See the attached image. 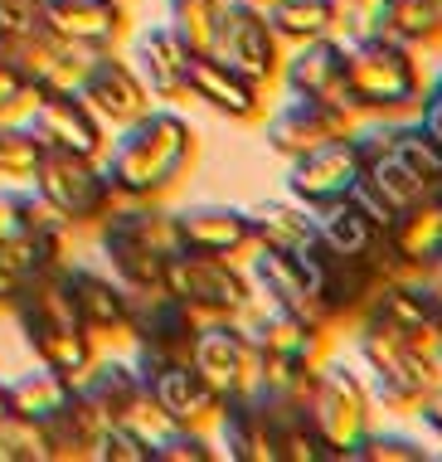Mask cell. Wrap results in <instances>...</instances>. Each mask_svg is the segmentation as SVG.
<instances>
[{
	"instance_id": "cell-8",
	"label": "cell",
	"mask_w": 442,
	"mask_h": 462,
	"mask_svg": "<svg viewBox=\"0 0 442 462\" xmlns=\"http://www.w3.org/2000/svg\"><path fill=\"white\" fill-rule=\"evenodd\" d=\"M166 287L180 302L195 307L205 321H234V317H244L248 302H253V282H248V273L238 268V258L195 254V248H180L166 263Z\"/></svg>"
},
{
	"instance_id": "cell-14",
	"label": "cell",
	"mask_w": 442,
	"mask_h": 462,
	"mask_svg": "<svg viewBox=\"0 0 442 462\" xmlns=\"http://www.w3.org/2000/svg\"><path fill=\"white\" fill-rule=\"evenodd\" d=\"M360 171H364V156H360L355 136H336V142H321L287 161V195L307 209H321L355 190Z\"/></svg>"
},
{
	"instance_id": "cell-15",
	"label": "cell",
	"mask_w": 442,
	"mask_h": 462,
	"mask_svg": "<svg viewBox=\"0 0 442 462\" xmlns=\"http://www.w3.org/2000/svg\"><path fill=\"white\" fill-rule=\"evenodd\" d=\"M277 83H282L292 97H316V103L345 107L350 117H355L350 79H345V40H340V34H321V40L292 44V54L282 59V79Z\"/></svg>"
},
{
	"instance_id": "cell-51",
	"label": "cell",
	"mask_w": 442,
	"mask_h": 462,
	"mask_svg": "<svg viewBox=\"0 0 442 462\" xmlns=\"http://www.w3.org/2000/svg\"><path fill=\"white\" fill-rule=\"evenodd\" d=\"M433 195H437V199H442V185H437V190H433Z\"/></svg>"
},
{
	"instance_id": "cell-19",
	"label": "cell",
	"mask_w": 442,
	"mask_h": 462,
	"mask_svg": "<svg viewBox=\"0 0 442 462\" xmlns=\"http://www.w3.org/2000/svg\"><path fill=\"white\" fill-rule=\"evenodd\" d=\"M248 282H253V297L258 302H268L277 311H292V317L311 321V327H326L321 307H316V292H311V278L307 268H301L297 254H287V248H248ZM331 331V327H326ZM336 336V331H331Z\"/></svg>"
},
{
	"instance_id": "cell-32",
	"label": "cell",
	"mask_w": 442,
	"mask_h": 462,
	"mask_svg": "<svg viewBox=\"0 0 442 462\" xmlns=\"http://www.w3.org/2000/svg\"><path fill=\"white\" fill-rule=\"evenodd\" d=\"M73 394V380H63L59 370H30L24 380L10 384V414H24V419H49L54 409L63 404V399Z\"/></svg>"
},
{
	"instance_id": "cell-11",
	"label": "cell",
	"mask_w": 442,
	"mask_h": 462,
	"mask_svg": "<svg viewBox=\"0 0 442 462\" xmlns=\"http://www.w3.org/2000/svg\"><path fill=\"white\" fill-rule=\"evenodd\" d=\"M132 370L142 374V384H146V394L156 399V409L170 423H180V429H209L214 414H219V394L199 380V370L189 365V360H175V356L136 346Z\"/></svg>"
},
{
	"instance_id": "cell-6",
	"label": "cell",
	"mask_w": 442,
	"mask_h": 462,
	"mask_svg": "<svg viewBox=\"0 0 442 462\" xmlns=\"http://www.w3.org/2000/svg\"><path fill=\"white\" fill-rule=\"evenodd\" d=\"M78 394L93 404V414L103 423H112V429H132L151 453H156V443L175 429V423L156 409V399L146 394L142 374L126 365V360H93L87 374L78 380Z\"/></svg>"
},
{
	"instance_id": "cell-1",
	"label": "cell",
	"mask_w": 442,
	"mask_h": 462,
	"mask_svg": "<svg viewBox=\"0 0 442 462\" xmlns=\"http://www.w3.org/2000/svg\"><path fill=\"white\" fill-rule=\"evenodd\" d=\"M195 127L175 107H151L126 122L107 156V180L122 199H166L195 166Z\"/></svg>"
},
{
	"instance_id": "cell-37",
	"label": "cell",
	"mask_w": 442,
	"mask_h": 462,
	"mask_svg": "<svg viewBox=\"0 0 442 462\" xmlns=\"http://www.w3.org/2000/svg\"><path fill=\"white\" fill-rule=\"evenodd\" d=\"M44 156V142L24 122H0V176H34Z\"/></svg>"
},
{
	"instance_id": "cell-18",
	"label": "cell",
	"mask_w": 442,
	"mask_h": 462,
	"mask_svg": "<svg viewBox=\"0 0 442 462\" xmlns=\"http://www.w3.org/2000/svg\"><path fill=\"white\" fill-rule=\"evenodd\" d=\"M350 127H355V117H350L345 107H331V103H316V97H292V93H287V103L262 117V142H268V152L292 161V156L311 152V146H321V142L350 136Z\"/></svg>"
},
{
	"instance_id": "cell-28",
	"label": "cell",
	"mask_w": 442,
	"mask_h": 462,
	"mask_svg": "<svg viewBox=\"0 0 442 462\" xmlns=\"http://www.w3.org/2000/svg\"><path fill=\"white\" fill-rule=\"evenodd\" d=\"M40 423L49 433V448H54V462H87V457H97V443H103V429H107V423L93 414V404L78 394V384H73V394L63 399L49 419H40Z\"/></svg>"
},
{
	"instance_id": "cell-20",
	"label": "cell",
	"mask_w": 442,
	"mask_h": 462,
	"mask_svg": "<svg viewBox=\"0 0 442 462\" xmlns=\"http://www.w3.org/2000/svg\"><path fill=\"white\" fill-rule=\"evenodd\" d=\"M189 97L229 122H262L268 117V88L248 73L224 64L219 54H189Z\"/></svg>"
},
{
	"instance_id": "cell-31",
	"label": "cell",
	"mask_w": 442,
	"mask_h": 462,
	"mask_svg": "<svg viewBox=\"0 0 442 462\" xmlns=\"http://www.w3.org/2000/svg\"><path fill=\"white\" fill-rule=\"evenodd\" d=\"M262 10H268V24L287 49L336 34V20H340V0H268Z\"/></svg>"
},
{
	"instance_id": "cell-42",
	"label": "cell",
	"mask_w": 442,
	"mask_h": 462,
	"mask_svg": "<svg viewBox=\"0 0 442 462\" xmlns=\"http://www.w3.org/2000/svg\"><path fill=\"white\" fill-rule=\"evenodd\" d=\"M97 462H151V448L136 439L132 429H103V443H97Z\"/></svg>"
},
{
	"instance_id": "cell-23",
	"label": "cell",
	"mask_w": 442,
	"mask_h": 462,
	"mask_svg": "<svg viewBox=\"0 0 442 462\" xmlns=\"http://www.w3.org/2000/svg\"><path fill=\"white\" fill-rule=\"evenodd\" d=\"M78 93L87 97V107H93L97 117L117 122V127H126V122H136L142 112H151V93H146L142 73L132 64H122L112 49H97L93 54V69H87V79L78 83Z\"/></svg>"
},
{
	"instance_id": "cell-34",
	"label": "cell",
	"mask_w": 442,
	"mask_h": 462,
	"mask_svg": "<svg viewBox=\"0 0 442 462\" xmlns=\"http://www.w3.org/2000/svg\"><path fill=\"white\" fill-rule=\"evenodd\" d=\"M0 462H54V448H49L44 423L24 419V414L0 419Z\"/></svg>"
},
{
	"instance_id": "cell-48",
	"label": "cell",
	"mask_w": 442,
	"mask_h": 462,
	"mask_svg": "<svg viewBox=\"0 0 442 462\" xmlns=\"http://www.w3.org/2000/svg\"><path fill=\"white\" fill-rule=\"evenodd\" d=\"M437 365H442V317H437Z\"/></svg>"
},
{
	"instance_id": "cell-9",
	"label": "cell",
	"mask_w": 442,
	"mask_h": 462,
	"mask_svg": "<svg viewBox=\"0 0 442 462\" xmlns=\"http://www.w3.org/2000/svg\"><path fill=\"white\" fill-rule=\"evenodd\" d=\"M301 268L311 278V292H316V307H321L326 327L331 331H345L350 321H360V311L370 307V297L379 292V273L355 254H336L331 244L311 239L307 248H297Z\"/></svg>"
},
{
	"instance_id": "cell-41",
	"label": "cell",
	"mask_w": 442,
	"mask_h": 462,
	"mask_svg": "<svg viewBox=\"0 0 442 462\" xmlns=\"http://www.w3.org/2000/svg\"><path fill=\"white\" fill-rule=\"evenodd\" d=\"M34 103H40V88L0 59V122H24Z\"/></svg>"
},
{
	"instance_id": "cell-5",
	"label": "cell",
	"mask_w": 442,
	"mask_h": 462,
	"mask_svg": "<svg viewBox=\"0 0 442 462\" xmlns=\"http://www.w3.org/2000/svg\"><path fill=\"white\" fill-rule=\"evenodd\" d=\"M307 404H311V419H316V429H321L326 448H331V462H350L355 448L364 443V433L374 429V399L364 390L360 370L350 365V360L326 356L321 365H316Z\"/></svg>"
},
{
	"instance_id": "cell-43",
	"label": "cell",
	"mask_w": 442,
	"mask_h": 462,
	"mask_svg": "<svg viewBox=\"0 0 442 462\" xmlns=\"http://www.w3.org/2000/svg\"><path fill=\"white\" fill-rule=\"evenodd\" d=\"M413 122H419L428 136H437V142H442V73H437V79H428L419 107H413Z\"/></svg>"
},
{
	"instance_id": "cell-21",
	"label": "cell",
	"mask_w": 442,
	"mask_h": 462,
	"mask_svg": "<svg viewBox=\"0 0 442 462\" xmlns=\"http://www.w3.org/2000/svg\"><path fill=\"white\" fill-rule=\"evenodd\" d=\"M238 327L248 331V341L258 346V356H287V360H307V365H321L331 356V331L311 327V321L292 317V311H277L268 302L253 297L244 317H234Z\"/></svg>"
},
{
	"instance_id": "cell-33",
	"label": "cell",
	"mask_w": 442,
	"mask_h": 462,
	"mask_svg": "<svg viewBox=\"0 0 442 462\" xmlns=\"http://www.w3.org/2000/svg\"><path fill=\"white\" fill-rule=\"evenodd\" d=\"M219 10L224 0H166V24L189 54H209L214 30H219Z\"/></svg>"
},
{
	"instance_id": "cell-2",
	"label": "cell",
	"mask_w": 442,
	"mask_h": 462,
	"mask_svg": "<svg viewBox=\"0 0 442 462\" xmlns=\"http://www.w3.org/2000/svg\"><path fill=\"white\" fill-rule=\"evenodd\" d=\"M97 248L126 292H146L166 282V263L185 244L175 215L161 209V199H117L112 215L97 224Z\"/></svg>"
},
{
	"instance_id": "cell-38",
	"label": "cell",
	"mask_w": 442,
	"mask_h": 462,
	"mask_svg": "<svg viewBox=\"0 0 442 462\" xmlns=\"http://www.w3.org/2000/svg\"><path fill=\"white\" fill-rule=\"evenodd\" d=\"M428 457H433V453H428L423 439H413V433H384V429H370L350 462H428Z\"/></svg>"
},
{
	"instance_id": "cell-24",
	"label": "cell",
	"mask_w": 442,
	"mask_h": 462,
	"mask_svg": "<svg viewBox=\"0 0 442 462\" xmlns=\"http://www.w3.org/2000/svg\"><path fill=\"white\" fill-rule=\"evenodd\" d=\"M175 229H180V244L195 248V254L244 258L253 248L248 209H238V205H189V209H175Z\"/></svg>"
},
{
	"instance_id": "cell-36",
	"label": "cell",
	"mask_w": 442,
	"mask_h": 462,
	"mask_svg": "<svg viewBox=\"0 0 442 462\" xmlns=\"http://www.w3.org/2000/svg\"><path fill=\"white\" fill-rule=\"evenodd\" d=\"M336 34H340V40H370V34H394V0H340Z\"/></svg>"
},
{
	"instance_id": "cell-13",
	"label": "cell",
	"mask_w": 442,
	"mask_h": 462,
	"mask_svg": "<svg viewBox=\"0 0 442 462\" xmlns=\"http://www.w3.org/2000/svg\"><path fill=\"white\" fill-rule=\"evenodd\" d=\"M189 365L199 370V380L209 384L219 399L248 394L258 380V346L248 341V331L238 321H205L189 346Z\"/></svg>"
},
{
	"instance_id": "cell-49",
	"label": "cell",
	"mask_w": 442,
	"mask_h": 462,
	"mask_svg": "<svg viewBox=\"0 0 442 462\" xmlns=\"http://www.w3.org/2000/svg\"><path fill=\"white\" fill-rule=\"evenodd\" d=\"M107 5H117V10H126V5H132V0H107Z\"/></svg>"
},
{
	"instance_id": "cell-39",
	"label": "cell",
	"mask_w": 442,
	"mask_h": 462,
	"mask_svg": "<svg viewBox=\"0 0 442 462\" xmlns=\"http://www.w3.org/2000/svg\"><path fill=\"white\" fill-rule=\"evenodd\" d=\"M15 209H20V219H24V229H30V234H49V239H69V234H73L69 215H63L54 199L40 195V190H15Z\"/></svg>"
},
{
	"instance_id": "cell-40",
	"label": "cell",
	"mask_w": 442,
	"mask_h": 462,
	"mask_svg": "<svg viewBox=\"0 0 442 462\" xmlns=\"http://www.w3.org/2000/svg\"><path fill=\"white\" fill-rule=\"evenodd\" d=\"M214 457H219V448L209 443V429H180V423L151 453V462H214Z\"/></svg>"
},
{
	"instance_id": "cell-30",
	"label": "cell",
	"mask_w": 442,
	"mask_h": 462,
	"mask_svg": "<svg viewBox=\"0 0 442 462\" xmlns=\"http://www.w3.org/2000/svg\"><path fill=\"white\" fill-rule=\"evenodd\" d=\"M389 239H394V248H399L403 263H409V273L437 263L442 258V199L428 195L413 209H403L399 224L389 229Z\"/></svg>"
},
{
	"instance_id": "cell-12",
	"label": "cell",
	"mask_w": 442,
	"mask_h": 462,
	"mask_svg": "<svg viewBox=\"0 0 442 462\" xmlns=\"http://www.w3.org/2000/svg\"><path fill=\"white\" fill-rule=\"evenodd\" d=\"M93 54L97 49L59 40L54 30H44V20L34 24V30L5 34V49H0V59H5L10 69H20L40 93L44 88H73L78 93V83L87 79V69H93Z\"/></svg>"
},
{
	"instance_id": "cell-50",
	"label": "cell",
	"mask_w": 442,
	"mask_h": 462,
	"mask_svg": "<svg viewBox=\"0 0 442 462\" xmlns=\"http://www.w3.org/2000/svg\"><path fill=\"white\" fill-rule=\"evenodd\" d=\"M0 49H5V30H0Z\"/></svg>"
},
{
	"instance_id": "cell-26",
	"label": "cell",
	"mask_w": 442,
	"mask_h": 462,
	"mask_svg": "<svg viewBox=\"0 0 442 462\" xmlns=\"http://www.w3.org/2000/svg\"><path fill=\"white\" fill-rule=\"evenodd\" d=\"M136 73L146 93L161 103H185L189 97V49L175 40L170 24H151L136 34Z\"/></svg>"
},
{
	"instance_id": "cell-35",
	"label": "cell",
	"mask_w": 442,
	"mask_h": 462,
	"mask_svg": "<svg viewBox=\"0 0 442 462\" xmlns=\"http://www.w3.org/2000/svg\"><path fill=\"white\" fill-rule=\"evenodd\" d=\"M394 34L419 54L442 44V0H394Z\"/></svg>"
},
{
	"instance_id": "cell-3",
	"label": "cell",
	"mask_w": 442,
	"mask_h": 462,
	"mask_svg": "<svg viewBox=\"0 0 442 462\" xmlns=\"http://www.w3.org/2000/svg\"><path fill=\"white\" fill-rule=\"evenodd\" d=\"M350 351H355V370L370 390L374 409H394V414H413L428 394L442 384L437 360L419 351L413 341H403L399 331L379 327L374 317L350 321Z\"/></svg>"
},
{
	"instance_id": "cell-52",
	"label": "cell",
	"mask_w": 442,
	"mask_h": 462,
	"mask_svg": "<svg viewBox=\"0 0 442 462\" xmlns=\"http://www.w3.org/2000/svg\"><path fill=\"white\" fill-rule=\"evenodd\" d=\"M253 5H268V0H253Z\"/></svg>"
},
{
	"instance_id": "cell-4",
	"label": "cell",
	"mask_w": 442,
	"mask_h": 462,
	"mask_svg": "<svg viewBox=\"0 0 442 462\" xmlns=\"http://www.w3.org/2000/svg\"><path fill=\"white\" fill-rule=\"evenodd\" d=\"M345 79L355 117H409L428 88L419 49L399 34L345 40Z\"/></svg>"
},
{
	"instance_id": "cell-46",
	"label": "cell",
	"mask_w": 442,
	"mask_h": 462,
	"mask_svg": "<svg viewBox=\"0 0 442 462\" xmlns=\"http://www.w3.org/2000/svg\"><path fill=\"white\" fill-rule=\"evenodd\" d=\"M10 292H15V273H10V263L0 258V307L10 302Z\"/></svg>"
},
{
	"instance_id": "cell-22",
	"label": "cell",
	"mask_w": 442,
	"mask_h": 462,
	"mask_svg": "<svg viewBox=\"0 0 442 462\" xmlns=\"http://www.w3.org/2000/svg\"><path fill=\"white\" fill-rule=\"evenodd\" d=\"M63 287H69V302L93 341L97 336L132 341V297H126V287L117 278H103V273L78 268V263H63Z\"/></svg>"
},
{
	"instance_id": "cell-16",
	"label": "cell",
	"mask_w": 442,
	"mask_h": 462,
	"mask_svg": "<svg viewBox=\"0 0 442 462\" xmlns=\"http://www.w3.org/2000/svg\"><path fill=\"white\" fill-rule=\"evenodd\" d=\"M126 297H132V341L146 346V351L189 360V346H195L205 317H199L189 302H180L166 282L146 287V292H126Z\"/></svg>"
},
{
	"instance_id": "cell-45",
	"label": "cell",
	"mask_w": 442,
	"mask_h": 462,
	"mask_svg": "<svg viewBox=\"0 0 442 462\" xmlns=\"http://www.w3.org/2000/svg\"><path fill=\"white\" fill-rule=\"evenodd\" d=\"M413 414L423 419V433H428V439H433V443L442 448V384H437V390L423 399L419 409H413Z\"/></svg>"
},
{
	"instance_id": "cell-29",
	"label": "cell",
	"mask_w": 442,
	"mask_h": 462,
	"mask_svg": "<svg viewBox=\"0 0 442 462\" xmlns=\"http://www.w3.org/2000/svg\"><path fill=\"white\" fill-rule=\"evenodd\" d=\"M248 224H253V244L258 248H287V254H297V248H307L316 239L311 209L297 205V199H258L248 209Z\"/></svg>"
},
{
	"instance_id": "cell-7",
	"label": "cell",
	"mask_w": 442,
	"mask_h": 462,
	"mask_svg": "<svg viewBox=\"0 0 442 462\" xmlns=\"http://www.w3.org/2000/svg\"><path fill=\"white\" fill-rule=\"evenodd\" d=\"M30 180H34V190L49 195L69 215L73 229H97L112 215V205L122 199L112 190L107 171L97 166V156H78V152H63V146H44Z\"/></svg>"
},
{
	"instance_id": "cell-27",
	"label": "cell",
	"mask_w": 442,
	"mask_h": 462,
	"mask_svg": "<svg viewBox=\"0 0 442 462\" xmlns=\"http://www.w3.org/2000/svg\"><path fill=\"white\" fill-rule=\"evenodd\" d=\"M40 20L59 40L87 49H112L126 34V10L107 5V0H40Z\"/></svg>"
},
{
	"instance_id": "cell-25",
	"label": "cell",
	"mask_w": 442,
	"mask_h": 462,
	"mask_svg": "<svg viewBox=\"0 0 442 462\" xmlns=\"http://www.w3.org/2000/svg\"><path fill=\"white\" fill-rule=\"evenodd\" d=\"M214 448L219 457H234V462H277V443H272V429H268V414L253 394H234V399H219V414H214Z\"/></svg>"
},
{
	"instance_id": "cell-47",
	"label": "cell",
	"mask_w": 442,
	"mask_h": 462,
	"mask_svg": "<svg viewBox=\"0 0 442 462\" xmlns=\"http://www.w3.org/2000/svg\"><path fill=\"white\" fill-rule=\"evenodd\" d=\"M10 414V384H0V419Z\"/></svg>"
},
{
	"instance_id": "cell-44",
	"label": "cell",
	"mask_w": 442,
	"mask_h": 462,
	"mask_svg": "<svg viewBox=\"0 0 442 462\" xmlns=\"http://www.w3.org/2000/svg\"><path fill=\"white\" fill-rule=\"evenodd\" d=\"M40 24V0H0V30L20 34Z\"/></svg>"
},
{
	"instance_id": "cell-17",
	"label": "cell",
	"mask_w": 442,
	"mask_h": 462,
	"mask_svg": "<svg viewBox=\"0 0 442 462\" xmlns=\"http://www.w3.org/2000/svg\"><path fill=\"white\" fill-rule=\"evenodd\" d=\"M24 122H30V132L40 136L44 146H63V152H78V156H103L107 152L103 117H97V112L87 107V97L73 93V88H44Z\"/></svg>"
},
{
	"instance_id": "cell-10",
	"label": "cell",
	"mask_w": 442,
	"mask_h": 462,
	"mask_svg": "<svg viewBox=\"0 0 442 462\" xmlns=\"http://www.w3.org/2000/svg\"><path fill=\"white\" fill-rule=\"evenodd\" d=\"M209 54H219L224 64H234L238 73H248L253 83L272 88V83L282 79L287 44L277 40V30L268 24V10H262V5H253V0H224Z\"/></svg>"
}]
</instances>
